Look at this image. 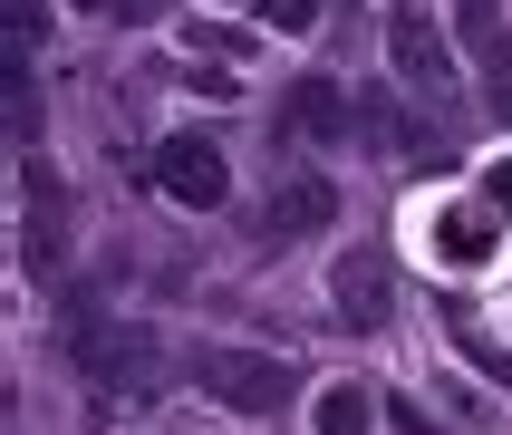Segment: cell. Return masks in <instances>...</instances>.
Masks as SVG:
<instances>
[{
  "label": "cell",
  "mask_w": 512,
  "mask_h": 435,
  "mask_svg": "<svg viewBox=\"0 0 512 435\" xmlns=\"http://www.w3.org/2000/svg\"><path fill=\"white\" fill-rule=\"evenodd\" d=\"M194 377H203V397L242 406V416H281V397H290V358L281 348H203Z\"/></svg>",
  "instance_id": "cell-1"
},
{
  "label": "cell",
  "mask_w": 512,
  "mask_h": 435,
  "mask_svg": "<svg viewBox=\"0 0 512 435\" xmlns=\"http://www.w3.org/2000/svg\"><path fill=\"white\" fill-rule=\"evenodd\" d=\"M145 174H155V194L184 203V213H223V194H232V165H223L213 136H165L145 155Z\"/></svg>",
  "instance_id": "cell-2"
},
{
  "label": "cell",
  "mask_w": 512,
  "mask_h": 435,
  "mask_svg": "<svg viewBox=\"0 0 512 435\" xmlns=\"http://www.w3.org/2000/svg\"><path fill=\"white\" fill-rule=\"evenodd\" d=\"M387 58H397L406 87H426L435 107H445V87H455V58H445V39H435L426 0H397V20H387Z\"/></svg>",
  "instance_id": "cell-3"
},
{
  "label": "cell",
  "mask_w": 512,
  "mask_h": 435,
  "mask_svg": "<svg viewBox=\"0 0 512 435\" xmlns=\"http://www.w3.org/2000/svg\"><path fill=\"white\" fill-rule=\"evenodd\" d=\"M348 116H358V107H348L329 78H300V87H290V116H281V126H290L300 145H339V136H348Z\"/></svg>",
  "instance_id": "cell-4"
},
{
  "label": "cell",
  "mask_w": 512,
  "mask_h": 435,
  "mask_svg": "<svg viewBox=\"0 0 512 435\" xmlns=\"http://www.w3.org/2000/svg\"><path fill=\"white\" fill-rule=\"evenodd\" d=\"M329 300H339V319L377 329V319H387V261H377V252H348L339 271H329Z\"/></svg>",
  "instance_id": "cell-5"
},
{
  "label": "cell",
  "mask_w": 512,
  "mask_h": 435,
  "mask_svg": "<svg viewBox=\"0 0 512 435\" xmlns=\"http://www.w3.org/2000/svg\"><path fill=\"white\" fill-rule=\"evenodd\" d=\"M329 213H339V184H319V174H300V184L271 194V232H319Z\"/></svg>",
  "instance_id": "cell-6"
},
{
  "label": "cell",
  "mask_w": 512,
  "mask_h": 435,
  "mask_svg": "<svg viewBox=\"0 0 512 435\" xmlns=\"http://www.w3.org/2000/svg\"><path fill=\"white\" fill-rule=\"evenodd\" d=\"M455 20H464V49L484 58V68H503V78H512V29H503V0H455Z\"/></svg>",
  "instance_id": "cell-7"
},
{
  "label": "cell",
  "mask_w": 512,
  "mask_h": 435,
  "mask_svg": "<svg viewBox=\"0 0 512 435\" xmlns=\"http://www.w3.org/2000/svg\"><path fill=\"white\" fill-rule=\"evenodd\" d=\"M484 213H493V203H484ZM484 213H455V203H445V213L426 223V242H435L445 261H484V252H493V223H484Z\"/></svg>",
  "instance_id": "cell-8"
},
{
  "label": "cell",
  "mask_w": 512,
  "mask_h": 435,
  "mask_svg": "<svg viewBox=\"0 0 512 435\" xmlns=\"http://www.w3.org/2000/svg\"><path fill=\"white\" fill-rule=\"evenodd\" d=\"M20 194H29V261H49V252H58V174H49V165H29V174H20Z\"/></svg>",
  "instance_id": "cell-9"
},
{
  "label": "cell",
  "mask_w": 512,
  "mask_h": 435,
  "mask_svg": "<svg viewBox=\"0 0 512 435\" xmlns=\"http://www.w3.org/2000/svg\"><path fill=\"white\" fill-rule=\"evenodd\" d=\"M368 416H377L368 387H329V397H319V435H368Z\"/></svg>",
  "instance_id": "cell-10"
},
{
  "label": "cell",
  "mask_w": 512,
  "mask_h": 435,
  "mask_svg": "<svg viewBox=\"0 0 512 435\" xmlns=\"http://www.w3.org/2000/svg\"><path fill=\"white\" fill-rule=\"evenodd\" d=\"M474 194H484V203H493V213H503V223H512V155H493V165H484V174H474Z\"/></svg>",
  "instance_id": "cell-11"
},
{
  "label": "cell",
  "mask_w": 512,
  "mask_h": 435,
  "mask_svg": "<svg viewBox=\"0 0 512 435\" xmlns=\"http://www.w3.org/2000/svg\"><path fill=\"white\" fill-rule=\"evenodd\" d=\"M252 10H261L271 29H310V20H319V0H252Z\"/></svg>",
  "instance_id": "cell-12"
},
{
  "label": "cell",
  "mask_w": 512,
  "mask_h": 435,
  "mask_svg": "<svg viewBox=\"0 0 512 435\" xmlns=\"http://www.w3.org/2000/svg\"><path fill=\"white\" fill-rule=\"evenodd\" d=\"M39 39V0H10V49H29Z\"/></svg>",
  "instance_id": "cell-13"
},
{
  "label": "cell",
  "mask_w": 512,
  "mask_h": 435,
  "mask_svg": "<svg viewBox=\"0 0 512 435\" xmlns=\"http://www.w3.org/2000/svg\"><path fill=\"white\" fill-rule=\"evenodd\" d=\"M387 426H397V435H435V426H426V406H406V397L387 406Z\"/></svg>",
  "instance_id": "cell-14"
},
{
  "label": "cell",
  "mask_w": 512,
  "mask_h": 435,
  "mask_svg": "<svg viewBox=\"0 0 512 435\" xmlns=\"http://www.w3.org/2000/svg\"><path fill=\"white\" fill-rule=\"evenodd\" d=\"M503 126H512V78H503Z\"/></svg>",
  "instance_id": "cell-15"
}]
</instances>
